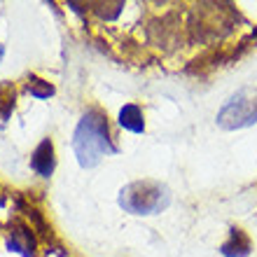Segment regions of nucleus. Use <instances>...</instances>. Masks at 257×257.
<instances>
[{"label":"nucleus","mask_w":257,"mask_h":257,"mask_svg":"<svg viewBox=\"0 0 257 257\" xmlns=\"http://www.w3.org/2000/svg\"><path fill=\"white\" fill-rule=\"evenodd\" d=\"M73 150L82 169H94L105 155H117L110 141L108 117L101 108H89L73 134Z\"/></svg>","instance_id":"nucleus-1"},{"label":"nucleus","mask_w":257,"mask_h":257,"mask_svg":"<svg viewBox=\"0 0 257 257\" xmlns=\"http://www.w3.org/2000/svg\"><path fill=\"white\" fill-rule=\"evenodd\" d=\"M171 203V192L166 185L152 180H138L119 192V206L131 215H155Z\"/></svg>","instance_id":"nucleus-2"},{"label":"nucleus","mask_w":257,"mask_h":257,"mask_svg":"<svg viewBox=\"0 0 257 257\" xmlns=\"http://www.w3.org/2000/svg\"><path fill=\"white\" fill-rule=\"evenodd\" d=\"M257 122V91L243 89L229 98L217 112V124L227 131L252 126Z\"/></svg>","instance_id":"nucleus-3"},{"label":"nucleus","mask_w":257,"mask_h":257,"mask_svg":"<svg viewBox=\"0 0 257 257\" xmlns=\"http://www.w3.org/2000/svg\"><path fill=\"white\" fill-rule=\"evenodd\" d=\"M31 169L42 178H49L56 169V155H54V143L52 138H42L40 145L33 150L31 155Z\"/></svg>","instance_id":"nucleus-4"},{"label":"nucleus","mask_w":257,"mask_h":257,"mask_svg":"<svg viewBox=\"0 0 257 257\" xmlns=\"http://www.w3.org/2000/svg\"><path fill=\"white\" fill-rule=\"evenodd\" d=\"M7 248L14 252H19V255L24 257H35V236L31 234V229H28L24 222H17L10 227V236H7Z\"/></svg>","instance_id":"nucleus-5"},{"label":"nucleus","mask_w":257,"mask_h":257,"mask_svg":"<svg viewBox=\"0 0 257 257\" xmlns=\"http://www.w3.org/2000/svg\"><path fill=\"white\" fill-rule=\"evenodd\" d=\"M250 236L245 234L241 227H231L229 229V238L220 245V252L224 257H245L250 255Z\"/></svg>","instance_id":"nucleus-6"},{"label":"nucleus","mask_w":257,"mask_h":257,"mask_svg":"<svg viewBox=\"0 0 257 257\" xmlns=\"http://www.w3.org/2000/svg\"><path fill=\"white\" fill-rule=\"evenodd\" d=\"M119 126L126 128V131H134V134H143L145 131V119H143V110L134 103H128L119 110Z\"/></svg>","instance_id":"nucleus-7"},{"label":"nucleus","mask_w":257,"mask_h":257,"mask_svg":"<svg viewBox=\"0 0 257 257\" xmlns=\"http://www.w3.org/2000/svg\"><path fill=\"white\" fill-rule=\"evenodd\" d=\"M14 108V87L10 82L0 84V122H7V117L12 115Z\"/></svg>","instance_id":"nucleus-8"},{"label":"nucleus","mask_w":257,"mask_h":257,"mask_svg":"<svg viewBox=\"0 0 257 257\" xmlns=\"http://www.w3.org/2000/svg\"><path fill=\"white\" fill-rule=\"evenodd\" d=\"M28 91H31L33 98H49V96H54V87L49 82L35 77V75H31V80H28Z\"/></svg>","instance_id":"nucleus-9"},{"label":"nucleus","mask_w":257,"mask_h":257,"mask_svg":"<svg viewBox=\"0 0 257 257\" xmlns=\"http://www.w3.org/2000/svg\"><path fill=\"white\" fill-rule=\"evenodd\" d=\"M122 7H124V3H98V5H96V14L110 21L122 12Z\"/></svg>","instance_id":"nucleus-10"},{"label":"nucleus","mask_w":257,"mask_h":257,"mask_svg":"<svg viewBox=\"0 0 257 257\" xmlns=\"http://www.w3.org/2000/svg\"><path fill=\"white\" fill-rule=\"evenodd\" d=\"M3 56H5V47L0 45V61H3Z\"/></svg>","instance_id":"nucleus-11"},{"label":"nucleus","mask_w":257,"mask_h":257,"mask_svg":"<svg viewBox=\"0 0 257 257\" xmlns=\"http://www.w3.org/2000/svg\"><path fill=\"white\" fill-rule=\"evenodd\" d=\"M0 206H3V199H0Z\"/></svg>","instance_id":"nucleus-12"}]
</instances>
